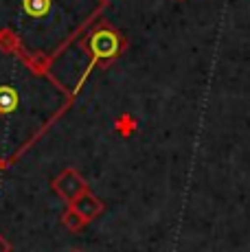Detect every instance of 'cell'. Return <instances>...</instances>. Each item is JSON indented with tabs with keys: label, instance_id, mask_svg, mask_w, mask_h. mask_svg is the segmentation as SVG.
Wrapping results in <instances>:
<instances>
[{
	"label": "cell",
	"instance_id": "ba28073f",
	"mask_svg": "<svg viewBox=\"0 0 250 252\" xmlns=\"http://www.w3.org/2000/svg\"><path fill=\"white\" fill-rule=\"evenodd\" d=\"M4 169H7V162H4V158H2V156H0V173H2V171H4Z\"/></svg>",
	"mask_w": 250,
	"mask_h": 252
},
{
	"label": "cell",
	"instance_id": "5b68a950",
	"mask_svg": "<svg viewBox=\"0 0 250 252\" xmlns=\"http://www.w3.org/2000/svg\"><path fill=\"white\" fill-rule=\"evenodd\" d=\"M70 208H73V211L77 213V215L81 217V220L86 221V224H90V221H94L97 220V217L101 215V213L105 211V204L103 202L99 200L97 195H94L93 191H84L81 193L79 197H77V200L73 202V204H68Z\"/></svg>",
	"mask_w": 250,
	"mask_h": 252
},
{
	"label": "cell",
	"instance_id": "8992f818",
	"mask_svg": "<svg viewBox=\"0 0 250 252\" xmlns=\"http://www.w3.org/2000/svg\"><path fill=\"white\" fill-rule=\"evenodd\" d=\"M60 221H62V226H64L68 232H73V235H79V232L84 230V226H86V221L81 220V217L77 215V213L70 206L66 208L64 213H62V220Z\"/></svg>",
	"mask_w": 250,
	"mask_h": 252
},
{
	"label": "cell",
	"instance_id": "3957f363",
	"mask_svg": "<svg viewBox=\"0 0 250 252\" xmlns=\"http://www.w3.org/2000/svg\"><path fill=\"white\" fill-rule=\"evenodd\" d=\"M77 44H79L81 53L88 57V64H86L79 81H77V86L73 88L75 96L79 94L84 84L88 81L90 72L97 68H108V66H112L114 62L127 51V37H125L114 24L99 18V20L77 40Z\"/></svg>",
	"mask_w": 250,
	"mask_h": 252
},
{
	"label": "cell",
	"instance_id": "52a82bcc",
	"mask_svg": "<svg viewBox=\"0 0 250 252\" xmlns=\"http://www.w3.org/2000/svg\"><path fill=\"white\" fill-rule=\"evenodd\" d=\"M13 250V246H11V241L7 239V237L0 232V252H11Z\"/></svg>",
	"mask_w": 250,
	"mask_h": 252
},
{
	"label": "cell",
	"instance_id": "7a4b0ae2",
	"mask_svg": "<svg viewBox=\"0 0 250 252\" xmlns=\"http://www.w3.org/2000/svg\"><path fill=\"white\" fill-rule=\"evenodd\" d=\"M105 7L108 0H0V42L51 70Z\"/></svg>",
	"mask_w": 250,
	"mask_h": 252
},
{
	"label": "cell",
	"instance_id": "277c9868",
	"mask_svg": "<svg viewBox=\"0 0 250 252\" xmlns=\"http://www.w3.org/2000/svg\"><path fill=\"white\" fill-rule=\"evenodd\" d=\"M51 189L55 191L57 197H62V200L66 202V204H73L77 197H79L84 191H88L90 187H88V182H86V178L81 176L75 167H66L51 180Z\"/></svg>",
	"mask_w": 250,
	"mask_h": 252
},
{
	"label": "cell",
	"instance_id": "30bf717a",
	"mask_svg": "<svg viewBox=\"0 0 250 252\" xmlns=\"http://www.w3.org/2000/svg\"><path fill=\"white\" fill-rule=\"evenodd\" d=\"M178 2H185V0H178Z\"/></svg>",
	"mask_w": 250,
	"mask_h": 252
},
{
	"label": "cell",
	"instance_id": "9c48e42d",
	"mask_svg": "<svg viewBox=\"0 0 250 252\" xmlns=\"http://www.w3.org/2000/svg\"><path fill=\"white\" fill-rule=\"evenodd\" d=\"M70 252H81V250H70Z\"/></svg>",
	"mask_w": 250,
	"mask_h": 252
},
{
	"label": "cell",
	"instance_id": "6da1fadb",
	"mask_svg": "<svg viewBox=\"0 0 250 252\" xmlns=\"http://www.w3.org/2000/svg\"><path fill=\"white\" fill-rule=\"evenodd\" d=\"M73 88H66L51 70L31 64L25 55L0 42V156L9 167L37 143L75 105Z\"/></svg>",
	"mask_w": 250,
	"mask_h": 252
}]
</instances>
